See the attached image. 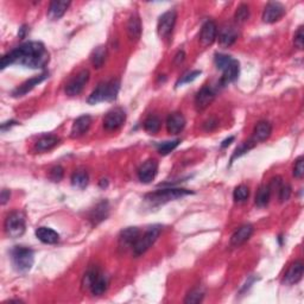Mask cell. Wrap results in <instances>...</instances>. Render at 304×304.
I'll return each instance as SVG.
<instances>
[{
  "mask_svg": "<svg viewBox=\"0 0 304 304\" xmlns=\"http://www.w3.org/2000/svg\"><path fill=\"white\" fill-rule=\"evenodd\" d=\"M49 62V52L40 42H27L8 51L1 58L0 68L4 70L11 64L24 65L26 68H44Z\"/></svg>",
  "mask_w": 304,
  "mask_h": 304,
  "instance_id": "obj_1",
  "label": "cell"
},
{
  "mask_svg": "<svg viewBox=\"0 0 304 304\" xmlns=\"http://www.w3.org/2000/svg\"><path fill=\"white\" fill-rule=\"evenodd\" d=\"M82 287L84 289H89L94 296H100L107 290L108 278L102 275L98 269H90L83 276Z\"/></svg>",
  "mask_w": 304,
  "mask_h": 304,
  "instance_id": "obj_2",
  "label": "cell"
},
{
  "mask_svg": "<svg viewBox=\"0 0 304 304\" xmlns=\"http://www.w3.org/2000/svg\"><path fill=\"white\" fill-rule=\"evenodd\" d=\"M11 260L15 270L20 274H25L33 266V251L24 246H15L11 251Z\"/></svg>",
  "mask_w": 304,
  "mask_h": 304,
  "instance_id": "obj_3",
  "label": "cell"
},
{
  "mask_svg": "<svg viewBox=\"0 0 304 304\" xmlns=\"http://www.w3.org/2000/svg\"><path fill=\"white\" fill-rule=\"evenodd\" d=\"M193 194L192 190L188 189H180V188H169V189H161L157 192H153L151 194H147L145 196V201L151 203V205H163L172 200L180 199V197L190 195Z\"/></svg>",
  "mask_w": 304,
  "mask_h": 304,
  "instance_id": "obj_4",
  "label": "cell"
},
{
  "mask_svg": "<svg viewBox=\"0 0 304 304\" xmlns=\"http://www.w3.org/2000/svg\"><path fill=\"white\" fill-rule=\"evenodd\" d=\"M161 232H162L161 226H152V227H150L143 236L138 238L137 243L134 244L132 249L133 255L136 257L144 255V253H145L146 251L156 243V240L158 239Z\"/></svg>",
  "mask_w": 304,
  "mask_h": 304,
  "instance_id": "obj_5",
  "label": "cell"
},
{
  "mask_svg": "<svg viewBox=\"0 0 304 304\" xmlns=\"http://www.w3.org/2000/svg\"><path fill=\"white\" fill-rule=\"evenodd\" d=\"M5 232L8 237L19 238L24 234L25 232V215L21 212H12L6 218L5 224Z\"/></svg>",
  "mask_w": 304,
  "mask_h": 304,
  "instance_id": "obj_6",
  "label": "cell"
},
{
  "mask_svg": "<svg viewBox=\"0 0 304 304\" xmlns=\"http://www.w3.org/2000/svg\"><path fill=\"white\" fill-rule=\"evenodd\" d=\"M176 19L177 13L175 10H169L159 17L157 25L159 37H162V38H168V37H170L172 31H174L175 24H176Z\"/></svg>",
  "mask_w": 304,
  "mask_h": 304,
  "instance_id": "obj_7",
  "label": "cell"
},
{
  "mask_svg": "<svg viewBox=\"0 0 304 304\" xmlns=\"http://www.w3.org/2000/svg\"><path fill=\"white\" fill-rule=\"evenodd\" d=\"M126 120V113L123 108H113L103 118V127L107 131H115L123 126Z\"/></svg>",
  "mask_w": 304,
  "mask_h": 304,
  "instance_id": "obj_8",
  "label": "cell"
},
{
  "mask_svg": "<svg viewBox=\"0 0 304 304\" xmlns=\"http://www.w3.org/2000/svg\"><path fill=\"white\" fill-rule=\"evenodd\" d=\"M89 76L90 75L88 70H86V69H84V70H81L80 73L67 84V87H65V94L69 96L79 95V94L83 90L84 86L88 83Z\"/></svg>",
  "mask_w": 304,
  "mask_h": 304,
  "instance_id": "obj_9",
  "label": "cell"
},
{
  "mask_svg": "<svg viewBox=\"0 0 304 304\" xmlns=\"http://www.w3.org/2000/svg\"><path fill=\"white\" fill-rule=\"evenodd\" d=\"M158 172V163L155 159H149L144 162L140 168L138 169V178L142 183H151L157 176Z\"/></svg>",
  "mask_w": 304,
  "mask_h": 304,
  "instance_id": "obj_10",
  "label": "cell"
},
{
  "mask_svg": "<svg viewBox=\"0 0 304 304\" xmlns=\"http://www.w3.org/2000/svg\"><path fill=\"white\" fill-rule=\"evenodd\" d=\"M285 14V7L281 2L272 1L265 6L263 12V20L268 24L276 23Z\"/></svg>",
  "mask_w": 304,
  "mask_h": 304,
  "instance_id": "obj_11",
  "label": "cell"
},
{
  "mask_svg": "<svg viewBox=\"0 0 304 304\" xmlns=\"http://www.w3.org/2000/svg\"><path fill=\"white\" fill-rule=\"evenodd\" d=\"M140 237V232L137 227H128L121 231L119 236V247L121 250L126 251L128 249H133L134 244L137 243L138 238Z\"/></svg>",
  "mask_w": 304,
  "mask_h": 304,
  "instance_id": "obj_12",
  "label": "cell"
},
{
  "mask_svg": "<svg viewBox=\"0 0 304 304\" xmlns=\"http://www.w3.org/2000/svg\"><path fill=\"white\" fill-rule=\"evenodd\" d=\"M303 263L301 260H297L295 262L294 264L290 265V268L288 269V271L285 272L284 278H283V283L287 285H294L302 280L303 277Z\"/></svg>",
  "mask_w": 304,
  "mask_h": 304,
  "instance_id": "obj_13",
  "label": "cell"
},
{
  "mask_svg": "<svg viewBox=\"0 0 304 304\" xmlns=\"http://www.w3.org/2000/svg\"><path fill=\"white\" fill-rule=\"evenodd\" d=\"M253 234V226L250 224L240 226L238 230L234 232L231 238V246L239 247L246 243Z\"/></svg>",
  "mask_w": 304,
  "mask_h": 304,
  "instance_id": "obj_14",
  "label": "cell"
},
{
  "mask_svg": "<svg viewBox=\"0 0 304 304\" xmlns=\"http://www.w3.org/2000/svg\"><path fill=\"white\" fill-rule=\"evenodd\" d=\"M218 36V27L213 20H207L203 24L201 33H200V40H201L203 46H208L213 44V42L216 39Z\"/></svg>",
  "mask_w": 304,
  "mask_h": 304,
  "instance_id": "obj_15",
  "label": "cell"
},
{
  "mask_svg": "<svg viewBox=\"0 0 304 304\" xmlns=\"http://www.w3.org/2000/svg\"><path fill=\"white\" fill-rule=\"evenodd\" d=\"M214 99L215 93L213 92V89L209 88V87H203V88L200 89V92L196 94L195 106L197 111H203V109H206L214 101Z\"/></svg>",
  "mask_w": 304,
  "mask_h": 304,
  "instance_id": "obj_16",
  "label": "cell"
},
{
  "mask_svg": "<svg viewBox=\"0 0 304 304\" xmlns=\"http://www.w3.org/2000/svg\"><path fill=\"white\" fill-rule=\"evenodd\" d=\"M186 126V118L182 113L175 112L170 114L167 119V130L170 134H178L183 131Z\"/></svg>",
  "mask_w": 304,
  "mask_h": 304,
  "instance_id": "obj_17",
  "label": "cell"
},
{
  "mask_svg": "<svg viewBox=\"0 0 304 304\" xmlns=\"http://www.w3.org/2000/svg\"><path fill=\"white\" fill-rule=\"evenodd\" d=\"M48 77H49V74L48 73H44V74L38 75V76L33 77V79H30V80L25 81V82L21 83L17 89L13 90L12 95H13V96H23L26 93H29L30 90H32L34 88V87L38 86V84L40 82H43V81L48 79Z\"/></svg>",
  "mask_w": 304,
  "mask_h": 304,
  "instance_id": "obj_18",
  "label": "cell"
},
{
  "mask_svg": "<svg viewBox=\"0 0 304 304\" xmlns=\"http://www.w3.org/2000/svg\"><path fill=\"white\" fill-rule=\"evenodd\" d=\"M90 124H92V118L88 114L81 115L74 121L73 127H71V138H79L83 136L87 131L89 130Z\"/></svg>",
  "mask_w": 304,
  "mask_h": 304,
  "instance_id": "obj_19",
  "label": "cell"
},
{
  "mask_svg": "<svg viewBox=\"0 0 304 304\" xmlns=\"http://www.w3.org/2000/svg\"><path fill=\"white\" fill-rule=\"evenodd\" d=\"M271 133H272V125L266 120L259 121V123L256 125L255 131H253L252 140L256 144L265 142L266 139L270 138Z\"/></svg>",
  "mask_w": 304,
  "mask_h": 304,
  "instance_id": "obj_20",
  "label": "cell"
},
{
  "mask_svg": "<svg viewBox=\"0 0 304 304\" xmlns=\"http://www.w3.org/2000/svg\"><path fill=\"white\" fill-rule=\"evenodd\" d=\"M36 237L43 244H48V245H54L57 244L59 240V234L57 232L49 227H39L36 230Z\"/></svg>",
  "mask_w": 304,
  "mask_h": 304,
  "instance_id": "obj_21",
  "label": "cell"
},
{
  "mask_svg": "<svg viewBox=\"0 0 304 304\" xmlns=\"http://www.w3.org/2000/svg\"><path fill=\"white\" fill-rule=\"evenodd\" d=\"M238 39V31L232 26H226L219 33V44L222 48H228L233 45Z\"/></svg>",
  "mask_w": 304,
  "mask_h": 304,
  "instance_id": "obj_22",
  "label": "cell"
},
{
  "mask_svg": "<svg viewBox=\"0 0 304 304\" xmlns=\"http://www.w3.org/2000/svg\"><path fill=\"white\" fill-rule=\"evenodd\" d=\"M142 20H140L139 15L134 13L131 15L130 20L127 23V33L130 39L132 40H138L142 36Z\"/></svg>",
  "mask_w": 304,
  "mask_h": 304,
  "instance_id": "obj_23",
  "label": "cell"
},
{
  "mask_svg": "<svg viewBox=\"0 0 304 304\" xmlns=\"http://www.w3.org/2000/svg\"><path fill=\"white\" fill-rule=\"evenodd\" d=\"M59 138L54 136V134H46V136L40 137L37 140L36 145H34V150L38 152L49 151V150L54 149L56 145H58Z\"/></svg>",
  "mask_w": 304,
  "mask_h": 304,
  "instance_id": "obj_24",
  "label": "cell"
},
{
  "mask_svg": "<svg viewBox=\"0 0 304 304\" xmlns=\"http://www.w3.org/2000/svg\"><path fill=\"white\" fill-rule=\"evenodd\" d=\"M70 6V1H63V0H55L49 6L48 14L51 19H59V18L67 12Z\"/></svg>",
  "mask_w": 304,
  "mask_h": 304,
  "instance_id": "obj_25",
  "label": "cell"
},
{
  "mask_svg": "<svg viewBox=\"0 0 304 304\" xmlns=\"http://www.w3.org/2000/svg\"><path fill=\"white\" fill-rule=\"evenodd\" d=\"M108 203L106 201L100 202L95 208L90 212L89 214V220L93 222V225H98L100 222L106 220V218L108 216Z\"/></svg>",
  "mask_w": 304,
  "mask_h": 304,
  "instance_id": "obj_26",
  "label": "cell"
},
{
  "mask_svg": "<svg viewBox=\"0 0 304 304\" xmlns=\"http://www.w3.org/2000/svg\"><path fill=\"white\" fill-rule=\"evenodd\" d=\"M240 74V64L237 59H234L233 63L224 71V76H222V83L227 84L238 80Z\"/></svg>",
  "mask_w": 304,
  "mask_h": 304,
  "instance_id": "obj_27",
  "label": "cell"
},
{
  "mask_svg": "<svg viewBox=\"0 0 304 304\" xmlns=\"http://www.w3.org/2000/svg\"><path fill=\"white\" fill-rule=\"evenodd\" d=\"M106 101V82L100 83L95 89L93 90V93L90 94L87 102L89 105H96V103Z\"/></svg>",
  "mask_w": 304,
  "mask_h": 304,
  "instance_id": "obj_28",
  "label": "cell"
},
{
  "mask_svg": "<svg viewBox=\"0 0 304 304\" xmlns=\"http://www.w3.org/2000/svg\"><path fill=\"white\" fill-rule=\"evenodd\" d=\"M271 190L269 186H262L256 194V205L258 207H265L270 202Z\"/></svg>",
  "mask_w": 304,
  "mask_h": 304,
  "instance_id": "obj_29",
  "label": "cell"
},
{
  "mask_svg": "<svg viewBox=\"0 0 304 304\" xmlns=\"http://www.w3.org/2000/svg\"><path fill=\"white\" fill-rule=\"evenodd\" d=\"M161 125L162 121L157 115H150V117L146 118V120L144 121V130L150 134H156L161 130Z\"/></svg>",
  "mask_w": 304,
  "mask_h": 304,
  "instance_id": "obj_30",
  "label": "cell"
},
{
  "mask_svg": "<svg viewBox=\"0 0 304 304\" xmlns=\"http://www.w3.org/2000/svg\"><path fill=\"white\" fill-rule=\"evenodd\" d=\"M106 56H107V50H106V46H102V45L98 46V48L93 51L90 61H92V63L95 68H101L102 64L105 63V61H106Z\"/></svg>",
  "mask_w": 304,
  "mask_h": 304,
  "instance_id": "obj_31",
  "label": "cell"
},
{
  "mask_svg": "<svg viewBox=\"0 0 304 304\" xmlns=\"http://www.w3.org/2000/svg\"><path fill=\"white\" fill-rule=\"evenodd\" d=\"M119 89H120L119 80H111L106 82V101H113L117 99Z\"/></svg>",
  "mask_w": 304,
  "mask_h": 304,
  "instance_id": "obj_32",
  "label": "cell"
},
{
  "mask_svg": "<svg viewBox=\"0 0 304 304\" xmlns=\"http://www.w3.org/2000/svg\"><path fill=\"white\" fill-rule=\"evenodd\" d=\"M88 181L89 177L86 171H76L71 176V184L75 188H79V189H84L87 187V184H88Z\"/></svg>",
  "mask_w": 304,
  "mask_h": 304,
  "instance_id": "obj_33",
  "label": "cell"
},
{
  "mask_svg": "<svg viewBox=\"0 0 304 304\" xmlns=\"http://www.w3.org/2000/svg\"><path fill=\"white\" fill-rule=\"evenodd\" d=\"M233 61L234 58L232 57V56L224 55V54H216L214 58L216 68H218L219 70H221L222 73H224L226 69L230 67L232 63H233Z\"/></svg>",
  "mask_w": 304,
  "mask_h": 304,
  "instance_id": "obj_34",
  "label": "cell"
},
{
  "mask_svg": "<svg viewBox=\"0 0 304 304\" xmlns=\"http://www.w3.org/2000/svg\"><path fill=\"white\" fill-rule=\"evenodd\" d=\"M203 297H205V291H203L201 288H195V289H193L187 295L186 300H184V303L187 304L201 303L203 301Z\"/></svg>",
  "mask_w": 304,
  "mask_h": 304,
  "instance_id": "obj_35",
  "label": "cell"
},
{
  "mask_svg": "<svg viewBox=\"0 0 304 304\" xmlns=\"http://www.w3.org/2000/svg\"><path fill=\"white\" fill-rule=\"evenodd\" d=\"M250 195V189L249 187L246 186H239L237 187L236 189H234L233 193V197H234V201L236 202H245L247 199H249Z\"/></svg>",
  "mask_w": 304,
  "mask_h": 304,
  "instance_id": "obj_36",
  "label": "cell"
},
{
  "mask_svg": "<svg viewBox=\"0 0 304 304\" xmlns=\"http://www.w3.org/2000/svg\"><path fill=\"white\" fill-rule=\"evenodd\" d=\"M180 143H181L180 139H175V140H170V142L163 143L161 145H158V152L163 156L168 155V153L174 151V150L180 145Z\"/></svg>",
  "mask_w": 304,
  "mask_h": 304,
  "instance_id": "obj_37",
  "label": "cell"
},
{
  "mask_svg": "<svg viewBox=\"0 0 304 304\" xmlns=\"http://www.w3.org/2000/svg\"><path fill=\"white\" fill-rule=\"evenodd\" d=\"M250 17V7L246 4H241L239 7L237 8L236 14H234V18L238 23H244L249 19Z\"/></svg>",
  "mask_w": 304,
  "mask_h": 304,
  "instance_id": "obj_38",
  "label": "cell"
},
{
  "mask_svg": "<svg viewBox=\"0 0 304 304\" xmlns=\"http://www.w3.org/2000/svg\"><path fill=\"white\" fill-rule=\"evenodd\" d=\"M256 146V143L253 142L252 139L251 140H249V142H245L243 144V145H240L239 147H238V149L236 150V151H234V155L232 156V159H231V162H233L234 159L236 158H238V157H240V156H243V155H245L246 152H249L251 149H253V147Z\"/></svg>",
  "mask_w": 304,
  "mask_h": 304,
  "instance_id": "obj_39",
  "label": "cell"
},
{
  "mask_svg": "<svg viewBox=\"0 0 304 304\" xmlns=\"http://www.w3.org/2000/svg\"><path fill=\"white\" fill-rule=\"evenodd\" d=\"M294 176L296 178H302L304 176V157L301 156L296 159L294 167Z\"/></svg>",
  "mask_w": 304,
  "mask_h": 304,
  "instance_id": "obj_40",
  "label": "cell"
},
{
  "mask_svg": "<svg viewBox=\"0 0 304 304\" xmlns=\"http://www.w3.org/2000/svg\"><path fill=\"white\" fill-rule=\"evenodd\" d=\"M63 168L59 167V165H57V167H54L50 170V174H49V177L50 180H51L52 182H59L63 178Z\"/></svg>",
  "mask_w": 304,
  "mask_h": 304,
  "instance_id": "obj_41",
  "label": "cell"
},
{
  "mask_svg": "<svg viewBox=\"0 0 304 304\" xmlns=\"http://www.w3.org/2000/svg\"><path fill=\"white\" fill-rule=\"evenodd\" d=\"M280 201L285 202L290 199L291 196V187L290 184H282V187L280 188Z\"/></svg>",
  "mask_w": 304,
  "mask_h": 304,
  "instance_id": "obj_42",
  "label": "cell"
},
{
  "mask_svg": "<svg viewBox=\"0 0 304 304\" xmlns=\"http://www.w3.org/2000/svg\"><path fill=\"white\" fill-rule=\"evenodd\" d=\"M294 43H295V45H296V48H299L300 50L303 49V45H304V31H303V26H300L299 30H297L296 33H295Z\"/></svg>",
  "mask_w": 304,
  "mask_h": 304,
  "instance_id": "obj_43",
  "label": "cell"
},
{
  "mask_svg": "<svg viewBox=\"0 0 304 304\" xmlns=\"http://www.w3.org/2000/svg\"><path fill=\"white\" fill-rule=\"evenodd\" d=\"M201 75V70H195V71H192V73L187 74L186 76H183V79L180 80L177 82V86H180V84H184V83H189V82H193L194 80L197 79V76H200Z\"/></svg>",
  "mask_w": 304,
  "mask_h": 304,
  "instance_id": "obj_44",
  "label": "cell"
},
{
  "mask_svg": "<svg viewBox=\"0 0 304 304\" xmlns=\"http://www.w3.org/2000/svg\"><path fill=\"white\" fill-rule=\"evenodd\" d=\"M218 124H219V121L216 120L215 118H211V119H208L205 124H203V128H205L206 131H209V132H211V131L215 130V128L218 127Z\"/></svg>",
  "mask_w": 304,
  "mask_h": 304,
  "instance_id": "obj_45",
  "label": "cell"
},
{
  "mask_svg": "<svg viewBox=\"0 0 304 304\" xmlns=\"http://www.w3.org/2000/svg\"><path fill=\"white\" fill-rule=\"evenodd\" d=\"M10 196H11L10 190H7V189H2L1 190V194H0V202H1L2 206L6 205V202L10 200Z\"/></svg>",
  "mask_w": 304,
  "mask_h": 304,
  "instance_id": "obj_46",
  "label": "cell"
},
{
  "mask_svg": "<svg viewBox=\"0 0 304 304\" xmlns=\"http://www.w3.org/2000/svg\"><path fill=\"white\" fill-rule=\"evenodd\" d=\"M234 140V137H230L228 139H225L221 144V147H227L228 145H231V143Z\"/></svg>",
  "mask_w": 304,
  "mask_h": 304,
  "instance_id": "obj_47",
  "label": "cell"
},
{
  "mask_svg": "<svg viewBox=\"0 0 304 304\" xmlns=\"http://www.w3.org/2000/svg\"><path fill=\"white\" fill-rule=\"evenodd\" d=\"M184 52L183 51H180L178 54L176 55V63H180V62H182L184 59Z\"/></svg>",
  "mask_w": 304,
  "mask_h": 304,
  "instance_id": "obj_48",
  "label": "cell"
},
{
  "mask_svg": "<svg viewBox=\"0 0 304 304\" xmlns=\"http://www.w3.org/2000/svg\"><path fill=\"white\" fill-rule=\"evenodd\" d=\"M26 32H27V27L24 25V26H21L19 29V37H20V38H24L25 33H26Z\"/></svg>",
  "mask_w": 304,
  "mask_h": 304,
  "instance_id": "obj_49",
  "label": "cell"
}]
</instances>
